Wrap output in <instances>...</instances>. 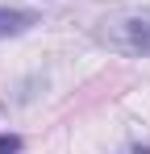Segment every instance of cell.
Instances as JSON below:
<instances>
[{"label":"cell","mask_w":150,"mask_h":154,"mask_svg":"<svg viewBox=\"0 0 150 154\" xmlns=\"http://www.w3.org/2000/svg\"><path fill=\"white\" fill-rule=\"evenodd\" d=\"M100 38L117 50H129V54H150V8L142 13H125V17H113L104 21Z\"/></svg>","instance_id":"1"},{"label":"cell","mask_w":150,"mask_h":154,"mask_svg":"<svg viewBox=\"0 0 150 154\" xmlns=\"http://www.w3.org/2000/svg\"><path fill=\"white\" fill-rule=\"evenodd\" d=\"M29 25H38V17L29 8H0V38H17Z\"/></svg>","instance_id":"2"},{"label":"cell","mask_w":150,"mask_h":154,"mask_svg":"<svg viewBox=\"0 0 150 154\" xmlns=\"http://www.w3.org/2000/svg\"><path fill=\"white\" fill-rule=\"evenodd\" d=\"M0 154H21V137L17 133H0Z\"/></svg>","instance_id":"3"}]
</instances>
